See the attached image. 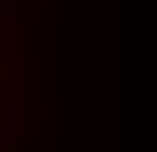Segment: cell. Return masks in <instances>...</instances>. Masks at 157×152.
<instances>
[{"instance_id": "7a4b0ae2", "label": "cell", "mask_w": 157, "mask_h": 152, "mask_svg": "<svg viewBox=\"0 0 157 152\" xmlns=\"http://www.w3.org/2000/svg\"><path fill=\"white\" fill-rule=\"evenodd\" d=\"M21 15V0H0V20H15Z\"/></svg>"}, {"instance_id": "6da1fadb", "label": "cell", "mask_w": 157, "mask_h": 152, "mask_svg": "<svg viewBox=\"0 0 157 152\" xmlns=\"http://www.w3.org/2000/svg\"><path fill=\"white\" fill-rule=\"evenodd\" d=\"M21 137V107H15V101H5V107H0V147H5V142H15Z\"/></svg>"}, {"instance_id": "277c9868", "label": "cell", "mask_w": 157, "mask_h": 152, "mask_svg": "<svg viewBox=\"0 0 157 152\" xmlns=\"http://www.w3.org/2000/svg\"><path fill=\"white\" fill-rule=\"evenodd\" d=\"M0 152H5V147H0Z\"/></svg>"}, {"instance_id": "3957f363", "label": "cell", "mask_w": 157, "mask_h": 152, "mask_svg": "<svg viewBox=\"0 0 157 152\" xmlns=\"http://www.w3.org/2000/svg\"><path fill=\"white\" fill-rule=\"evenodd\" d=\"M5 71H10V66H5V56H0V86H5Z\"/></svg>"}]
</instances>
